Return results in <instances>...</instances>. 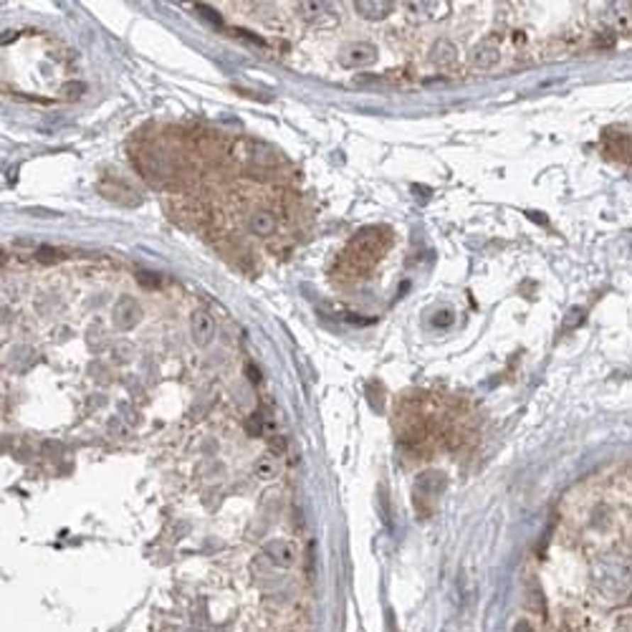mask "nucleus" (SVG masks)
I'll return each instance as SVG.
<instances>
[{
	"instance_id": "1",
	"label": "nucleus",
	"mask_w": 632,
	"mask_h": 632,
	"mask_svg": "<svg viewBox=\"0 0 632 632\" xmlns=\"http://www.w3.org/2000/svg\"><path fill=\"white\" fill-rule=\"evenodd\" d=\"M389 245V233L384 228H367V231L357 233L354 240L347 245V263L344 271L349 273V279H357L362 273H367V268L375 266L379 255L384 253V248Z\"/></svg>"
},
{
	"instance_id": "2",
	"label": "nucleus",
	"mask_w": 632,
	"mask_h": 632,
	"mask_svg": "<svg viewBox=\"0 0 632 632\" xmlns=\"http://www.w3.org/2000/svg\"><path fill=\"white\" fill-rule=\"evenodd\" d=\"M375 58H377V53L370 43H354V46H347L339 53L342 66H349V69H365V66L375 64Z\"/></svg>"
},
{
	"instance_id": "3",
	"label": "nucleus",
	"mask_w": 632,
	"mask_h": 632,
	"mask_svg": "<svg viewBox=\"0 0 632 632\" xmlns=\"http://www.w3.org/2000/svg\"><path fill=\"white\" fill-rule=\"evenodd\" d=\"M190 326H192V337H195V342L200 344V347H208V344L213 342L215 321H213V316L205 311V309H197V311H192Z\"/></svg>"
},
{
	"instance_id": "4",
	"label": "nucleus",
	"mask_w": 632,
	"mask_h": 632,
	"mask_svg": "<svg viewBox=\"0 0 632 632\" xmlns=\"http://www.w3.org/2000/svg\"><path fill=\"white\" fill-rule=\"evenodd\" d=\"M501 61V51L496 43H478V46H473V51H470V64L476 66V69H491V66H496Z\"/></svg>"
},
{
	"instance_id": "5",
	"label": "nucleus",
	"mask_w": 632,
	"mask_h": 632,
	"mask_svg": "<svg viewBox=\"0 0 632 632\" xmlns=\"http://www.w3.org/2000/svg\"><path fill=\"white\" fill-rule=\"evenodd\" d=\"M357 6V13L365 18H370V21H379V18L389 16L392 13V3H387V0H357L354 3Z\"/></svg>"
},
{
	"instance_id": "6",
	"label": "nucleus",
	"mask_w": 632,
	"mask_h": 632,
	"mask_svg": "<svg viewBox=\"0 0 632 632\" xmlns=\"http://www.w3.org/2000/svg\"><path fill=\"white\" fill-rule=\"evenodd\" d=\"M248 228L255 235H271L273 228H276V218L268 210H255V213L248 215Z\"/></svg>"
},
{
	"instance_id": "7",
	"label": "nucleus",
	"mask_w": 632,
	"mask_h": 632,
	"mask_svg": "<svg viewBox=\"0 0 632 632\" xmlns=\"http://www.w3.org/2000/svg\"><path fill=\"white\" fill-rule=\"evenodd\" d=\"M142 316V311L137 306H134L132 301H124L122 306L116 309V319H119V324H127V326H132L134 321L140 319Z\"/></svg>"
},
{
	"instance_id": "8",
	"label": "nucleus",
	"mask_w": 632,
	"mask_h": 632,
	"mask_svg": "<svg viewBox=\"0 0 632 632\" xmlns=\"http://www.w3.org/2000/svg\"><path fill=\"white\" fill-rule=\"evenodd\" d=\"M268 554H271V557H276V559H279L281 564L291 562V549L284 544V541H273V544H268Z\"/></svg>"
},
{
	"instance_id": "9",
	"label": "nucleus",
	"mask_w": 632,
	"mask_h": 632,
	"mask_svg": "<svg viewBox=\"0 0 632 632\" xmlns=\"http://www.w3.org/2000/svg\"><path fill=\"white\" fill-rule=\"evenodd\" d=\"M433 61L440 66H448L453 61V48L448 43H438L436 51H433Z\"/></svg>"
},
{
	"instance_id": "10",
	"label": "nucleus",
	"mask_w": 632,
	"mask_h": 632,
	"mask_svg": "<svg viewBox=\"0 0 632 632\" xmlns=\"http://www.w3.org/2000/svg\"><path fill=\"white\" fill-rule=\"evenodd\" d=\"M255 473H258V478H273L276 476V460L261 458L255 463Z\"/></svg>"
},
{
	"instance_id": "11",
	"label": "nucleus",
	"mask_w": 632,
	"mask_h": 632,
	"mask_svg": "<svg viewBox=\"0 0 632 632\" xmlns=\"http://www.w3.org/2000/svg\"><path fill=\"white\" fill-rule=\"evenodd\" d=\"M324 6L326 3H301V11H304V16H319L321 11H324Z\"/></svg>"
},
{
	"instance_id": "12",
	"label": "nucleus",
	"mask_w": 632,
	"mask_h": 632,
	"mask_svg": "<svg viewBox=\"0 0 632 632\" xmlns=\"http://www.w3.org/2000/svg\"><path fill=\"white\" fill-rule=\"evenodd\" d=\"M137 279H140V284H145V286H160V276H155V273L140 271L137 273Z\"/></svg>"
},
{
	"instance_id": "13",
	"label": "nucleus",
	"mask_w": 632,
	"mask_h": 632,
	"mask_svg": "<svg viewBox=\"0 0 632 632\" xmlns=\"http://www.w3.org/2000/svg\"><path fill=\"white\" fill-rule=\"evenodd\" d=\"M245 428L250 430V436H261V430H263L261 415H253V418L248 420V425H245Z\"/></svg>"
},
{
	"instance_id": "14",
	"label": "nucleus",
	"mask_w": 632,
	"mask_h": 632,
	"mask_svg": "<svg viewBox=\"0 0 632 632\" xmlns=\"http://www.w3.org/2000/svg\"><path fill=\"white\" fill-rule=\"evenodd\" d=\"M84 94V87L82 84H69V87L64 89V96L66 99H79Z\"/></svg>"
},
{
	"instance_id": "15",
	"label": "nucleus",
	"mask_w": 632,
	"mask_h": 632,
	"mask_svg": "<svg viewBox=\"0 0 632 632\" xmlns=\"http://www.w3.org/2000/svg\"><path fill=\"white\" fill-rule=\"evenodd\" d=\"M268 448H271L273 453H284L286 450V440H284V438H279V436H273L271 440H268Z\"/></svg>"
},
{
	"instance_id": "16",
	"label": "nucleus",
	"mask_w": 632,
	"mask_h": 632,
	"mask_svg": "<svg viewBox=\"0 0 632 632\" xmlns=\"http://www.w3.org/2000/svg\"><path fill=\"white\" fill-rule=\"evenodd\" d=\"M248 375H250V379H253V382H258V379H261V375L255 372V367H248Z\"/></svg>"
}]
</instances>
